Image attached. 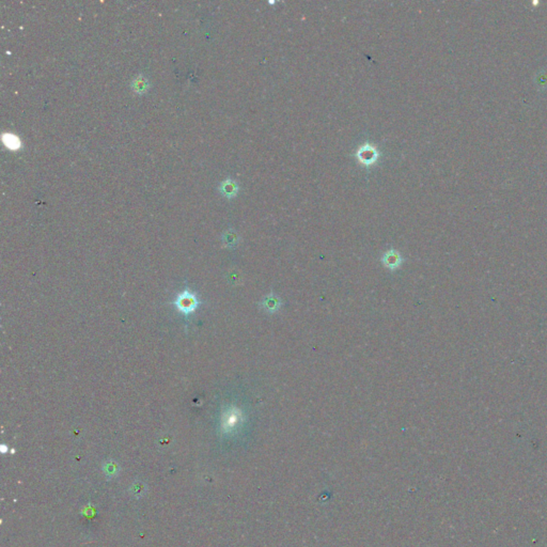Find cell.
Returning <instances> with one entry per match:
<instances>
[{"label":"cell","instance_id":"ba28073f","mask_svg":"<svg viewBox=\"0 0 547 547\" xmlns=\"http://www.w3.org/2000/svg\"><path fill=\"white\" fill-rule=\"evenodd\" d=\"M222 241H223V243L227 245V246L233 247V246H236V245H237V243L239 241V236L237 235V233L234 230H228L222 235Z\"/></svg>","mask_w":547,"mask_h":547},{"label":"cell","instance_id":"9c48e42d","mask_svg":"<svg viewBox=\"0 0 547 547\" xmlns=\"http://www.w3.org/2000/svg\"><path fill=\"white\" fill-rule=\"evenodd\" d=\"M3 142L4 144L9 147L10 149H18L20 142H19V139L16 136H13V135H4L3 136Z\"/></svg>","mask_w":547,"mask_h":547},{"label":"cell","instance_id":"7a4b0ae2","mask_svg":"<svg viewBox=\"0 0 547 547\" xmlns=\"http://www.w3.org/2000/svg\"><path fill=\"white\" fill-rule=\"evenodd\" d=\"M199 304L200 303L197 295L187 289L176 296L174 300L175 308L185 316H188L191 313H194L198 307H199Z\"/></svg>","mask_w":547,"mask_h":547},{"label":"cell","instance_id":"6da1fadb","mask_svg":"<svg viewBox=\"0 0 547 547\" xmlns=\"http://www.w3.org/2000/svg\"><path fill=\"white\" fill-rule=\"evenodd\" d=\"M244 421L242 409L236 406H229L221 416V430L223 433H231L236 430Z\"/></svg>","mask_w":547,"mask_h":547},{"label":"cell","instance_id":"30bf717a","mask_svg":"<svg viewBox=\"0 0 547 547\" xmlns=\"http://www.w3.org/2000/svg\"><path fill=\"white\" fill-rule=\"evenodd\" d=\"M275 1H268V4H275Z\"/></svg>","mask_w":547,"mask_h":547},{"label":"cell","instance_id":"8992f818","mask_svg":"<svg viewBox=\"0 0 547 547\" xmlns=\"http://www.w3.org/2000/svg\"><path fill=\"white\" fill-rule=\"evenodd\" d=\"M218 190H219L221 196L227 198L229 200H231L237 196L239 191V186L235 180L226 179L219 184Z\"/></svg>","mask_w":547,"mask_h":547},{"label":"cell","instance_id":"5b68a950","mask_svg":"<svg viewBox=\"0 0 547 547\" xmlns=\"http://www.w3.org/2000/svg\"><path fill=\"white\" fill-rule=\"evenodd\" d=\"M260 307H261V309L266 312V313L273 314L276 313V312H278L281 307H282V300H281L278 295L270 293L265 296V297L261 300Z\"/></svg>","mask_w":547,"mask_h":547},{"label":"cell","instance_id":"3957f363","mask_svg":"<svg viewBox=\"0 0 547 547\" xmlns=\"http://www.w3.org/2000/svg\"><path fill=\"white\" fill-rule=\"evenodd\" d=\"M356 157L362 166L366 167V168H370V167L376 164V161L379 158V152L375 145L366 142L358 148Z\"/></svg>","mask_w":547,"mask_h":547},{"label":"cell","instance_id":"277c9868","mask_svg":"<svg viewBox=\"0 0 547 547\" xmlns=\"http://www.w3.org/2000/svg\"><path fill=\"white\" fill-rule=\"evenodd\" d=\"M381 261L386 268L390 270H395L403 264L404 259L402 256H401V253L398 251V250L391 248L387 250V251L383 254Z\"/></svg>","mask_w":547,"mask_h":547},{"label":"cell","instance_id":"52a82bcc","mask_svg":"<svg viewBox=\"0 0 547 547\" xmlns=\"http://www.w3.org/2000/svg\"><path fill=\"white\" fill-rule=\"evenodd\" d=\"M149 88H150L149 80L142 75L135 77L132 81V89L135 93H137V94L140 95L144 94V93L149 90Z\"/></svg>","mask_w":547,"mask_h":547}]
</instances>
